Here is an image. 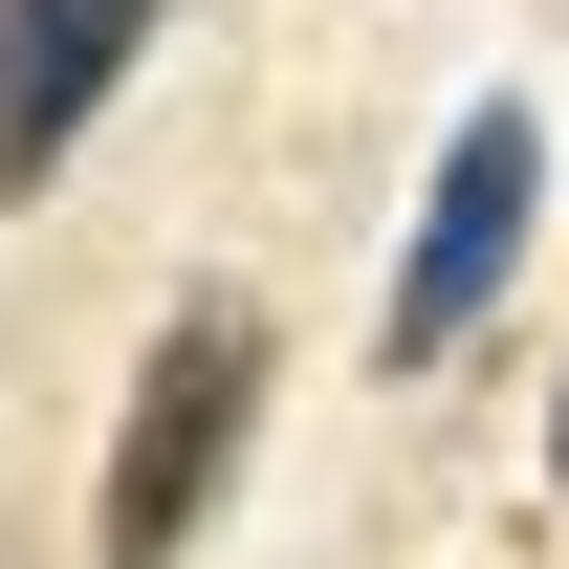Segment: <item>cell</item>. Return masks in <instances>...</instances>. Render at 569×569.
Instances as JSON below:
<instances>
[{
    "instance_id": "3957f363",
    "label": "cell",
    "mask_w": 569,
    "mask_h": 569,
    "mask_svg": "<svg viewBox=\"0 0 569 569\" xmlns=\"http://www.w3.org/2000/svg\"><path fill=\"white\" fill-rule=\"evenodd\" d=\"M153 22H176V0H0V198H44V176L110 132V88L153 67Z\"/></svg>"
},
{
    "instance_id": "277c9868",
    "label": "cell",
    "mask_w": 569,
    "mask_h": 569,
    "mask_svg": "<svg viewBox=\"0 0 569 569\" xmlns=\"http://www.w3.org/2000/svg\"><path fill=\"white\" fill-rule=\"evenodd\" d=\"M548 482H569V395H548Z\"/></svg>"
},
{
    "instance_id": "6da1fadb",
    "label": "cell",
    "mask_w": 569,
    "mask_h": 569,
    "mask_svg": "<svg viewBox=\"0 0 569 569\" xmlns=\"http://www.w3.org/2000/svg\"><path fill=\"white\" fill-rule=\"evenodd\" d=\"M263 307H176L132 351V417H110V482H88V569H176L241 482V438H263Z\"/></svg>"
},
{
    "instance_id": "7a4b0ae2",
    "label": "cell",
    "mask_w": 569,
    "mask_h": 569,
    "mask_svg": "<svg viewBox=\"0 0 569 569\" xmlns=\"http://www.w3.org/2000/svg\"><path fill=\"white\" fill-rule=\"evenodd\" d=\"M526 219H548V132H526V110H460V132H438V176H417V241H395V307H372V351H395V372H438V351L503 307Z\"/></svg>"
}]
</instances>
